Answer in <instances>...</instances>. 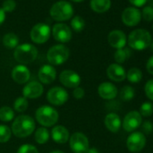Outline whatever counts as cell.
Listing matches in <instances>:
<instances>
[{
  "label": "cell",
  "mask_w": 153,
  "mask_h": 153,
  "mask_svg": "<svg viewBox=\"0 0 153 153\" xmlns=\"http://www.w3.org/2000/svg\"><path fill=\"white\" fill-rule=\"evenodd\" d=\"M35 130L34 120L26 114L17 116L13 123L11 131L13 134L18 138H25L30 136Z\"/></svg>",
  "instance_id": "1"
},
{
  "label": "cell",
  "mask_w": 153,
  "mask_h": 153,
  "mask_svg": "<svg viewBox=\"0 0 153 153\" xmlns=\"http://www.w3.org/2000/svg\"><path fill=\"white\" fill-rule=\"evenodd\" d=\"M128 45L135 51H143L149 47L152 38L145 29H136L132 31L128 36Z\"/></svg>",
  "instance_id": "2"
},
{
  "label": "cell",
  "mask_w": 153,
  "mask_h": 153,
  "mask_svg": "<svg viewBox=\"0 0 153 153\" xmlns=\"http://www.w3.org/2000/svg\"><path fill=\"white\" fill-rule=\"evenodd\" d=\"M38 55V50L36 47L30 43H24L18 45L14 51L15 59L22 65L32 63L35 60Z\"/></svg>",
  "instance_id": "3"
},
{
  "label": "cell",
  "mask_w": 153,
  "mask_h": 153,
  "mask_svg": "<svg viewBox=\"0 0 153 153\" xmlns=\"http://www.w3.org/2000/svg\"><path fill=\"white\" fill-rule=\"evenodd\" d=\"M35 118L43 127H51L59 121V113L52 106L42 105L36 110Z\"/></svg>",
  "instance_id": "4"
},
{
  "label": "cell",
  "mask_w": 153,
  "mask_h": 153,
  "mask_svg": "<svg viewBox=\"0 0 153 153\" xmlns=\"http://www.w3.org/2000/svg\"><path fill=\"white\" fill-rule=\"evenodd\" d=\"M74 14V8L72 5L67 1H59L55 3L50 9V15L51 18L58 22H63L71 19Z\"/></svg>",
  "instance_id": "5"
},
{
  "label": "cell",
  "mask_w": 153,
  "mask_h": 153,
  "mask_svg": "<svg viewBox=\"0 0 153 153\" xmlns=\"http://www.w3.org/2000/svg\"><path fill=\"white\" fill-rule=\"evenodd\" d=\"M69 57V50L63 44H57L49 49L47 59L51 65L59 66L65 63Z\"/></svg>",
  "instance_id": "6"
},
{
  "label": "cell",
  "mask_w": 153,
  "mask_h": 153,
  "mask_svg": "<svg viewBox=\"0 0 153 153\" xmlns=\"http://www.w3.org/2000/svg\"><path fill=\"white\" fill-rule=\"evenodd\" d=\"M69 147L74 153H87L89 149V140L82 132H75L69 137Z\"/></svg>",
  "instance_id": "7"
},
{
  "label": "cell",
  "mask_w": 153,
  "mask_h": 153,
  "mask_svg": "<svg viewBox=\"0 0 153 153\" xmlns=\"http://www.w3.org/2000/svg\"><path fill=\"white\" fill-rule=\"evenodd\" d=\"M30 36L34 43L42 44L51 37V27L46 24L39 23L32 28Z\"/></svg>",
  "instance_id": "8"
},
{
  "label": "cell",
  "mask_w": 153,
  "mask_h": 153,
  "mask_svg": "<svg viewBox=\"0 0 153 153\" xmlns=\"http://www.w3.org/2000/svg\"><path fill=\"white\" fill-rule=\"evenodd\" d=\"M68 99V94L65 88L60 87H54L47 93V100L50 104L60 106L64 105Z\"/></svg>",
  "instance_id": "9"
},
{
  "label": "cell",
  "mask_w": 153,
  "mask_h": 153,
  "mask_svg": "<svg viewBox=\"0 0 153 153\" xmlns=\"http://www.w3.org/2000/svg\"><path fill=\"white\" fill-rule=\"evenodd\" d=\"M146 136L141 131H133L126 140L127 149L131 152H139L146 145Z\"/></svg>",
  "instance_id": "10"
},
{
  "label": "cell",
  "mask_w": 153,
  "mask_h": 153,
  "mask_svg": "<svg viewBox=\"0 0 153 153\" xmlns=\"http://www.w3.org/2000/svg\"><path fill=\"white\" fill-rule=\"evenodd\" d=\"M142 123V116L138 111H131L129 112L123 118L122 123L123 128L127 132L134 131L138 129Z\"/></svg>",
  "instance_id": "11"
},
{
  "label": "cell",
  "mask_w": 153,
  "mask_h": 153,
  "mask_svg": "<svg viewBox=\"0 0 153 153\" xmlns=\"http://www.w3.org/2000/svg\"><path fill=\"white\" fill-rule=\"evenodd\" d=\"M59 78L60 83L68 88H78V87H79L80 82H81L80 76L76 71H73L70 69L63 70L59 74Z\"/></svg>",
  "instance_id": "12"
},
{
  "label": "cell",
  "mask_w": 153,
  "mask_h": 153,
  "mask_svg": "<svg viewBox=\"0 0 153 153\" xmlns=\"http://www.w3.org/2000/svg\"><path fill=\"white\" fill-rule=\"evenodd\" d=\"M141 20V14L140 11L133 7H127L123 10L122 14V21L123 23L129 26L132 27L137 25Z\"/></svg>",
  "instance_id": "13"
},
{
  "label": "cell",
  "mask_w": 153,
  "mask_h": 153,
  "mask_svg": "<svg viewBox=\"0 0 153 153\" xmlns=\"http://www.w3.org/2000/svg\"><path fill=\"white\" fill-rule=\"evenodd\" d=\"M52 35L57 42L61 43L68 42L72 38L71 29L65 24H56L52 28Z\"/></svg>",
  "instance_id": "14"
},
{
  "label": "cell",
  "mask_w": 153,
  "mask_h": 153,
  "mask_svg": "<svg viewBox=\"0 0 153 153\" xmlns=\"http://www.w3.org/2000/svg\"><path fill=\"white\" fill-rule=\"evenodd\" d=\"M57 76V72L55 68L51 64L43 65L40 68L38 71V79L39 80L46 85L51 84Z\"/></svg>",
  "instance_id": "15"
},
{
  "label": "cell",
  "mask_w": 153,
  "mask_h": 153,
  "mask_svg": "<svg viewBox=\"0 0 153 153\" xmlns=\"http://www.w3.org/2000/svg\"><path fill=\"white\" fill-rule=\"evenodd\" d=\"M43 93V87L39 81H30L23 88V95L25 98L35 99Z\"/></svg>",
  "instance_id": "16"
},
{
  "label": "cell",
  "mask_w": 153,
  "mask_h": 153,
  "mask_svg": "<svg viewBox=\"0 0 153 153\" xmlns=\"http://www.w3.org/2000/svg\"><path fill=\"white\" fill-rule=\"evenodd\" d=\"M31 76L30 69L22 64L16 66L12 70V79L17 84H25L29 81Z\"/></svg>",
  "instance_id": "17"
},
{
  "label": "cell",
  "mask_w": 153,
  "mask_h": 153,
  "mask_svg": "<svg viewBox=\"0 0 153 153\" xmlns=\"http://www.w3.org/2000/svg\"><path fill=\"white\" fill-rule=\"evenodd\" d=\"M107 40H108V43L110 44V46H112L113 48L116 50L124 48L127 42L126 35L121 30H114L110 32L108 34Z\"/></svg>",
  "instance_id": "18"
},
{
  "label": "cell",
  "mask_w": 153,
  "mask_h": 153,
  "mask_svg": "<svg viewBox=\"0 0 153 153\" xmlns=\"http://www.w3.org/2000/svg\"><path fill=\"white\" fill-rule=\"evenodd\" d=\"M106 75L111 80L114 82H122L126 79V71L124 68L117 63H113L108 66Z\"/></svg>",
  "instance_id": "19"
},
{
  "label": "cell",
  "mask_w": 153,
  "mask_h": 153,
  "mask_svg": "<svg viewBox=\"0 0 153 153\" xmlns=\"http://www.w3.org/2000/svg\"><path fill=\"white\" fill-rule=\"evenodd\" d=\"M97 92L100 97L105 100L114 99L118 95L117 88L110 82H103L98 86Z\"/></svg>",
  "instance_id": "20"
},
{
  "label": "cell",
  "mask_w": 153,
  "mask_h": 153,
  "mask_svg": "<svg viewBox=\"0 0 153 153\" xmlns=\"http://www.w3.org/2000/svg\"><path fill=\"white\" fill-rule=\"evenodd\" d=\"M51 138L56 143L64 144L69 139L68 130L62 125H56L51 130Z\"/></svg>",
  "instance_id": "21"
},
{
  "label": "cell",
  "mask_w": 153,
  "mask_h": 153,
  "mask_svg": "<svg viewBox=\"0 0 153 153\" xmlns=\"http://www.w3.org/2000/svg\"><path fill=\"white\" fill-rule=\"evenodd\" d=\"M105 125L111 132H117L122 126V120L115 113H109L105 118Z\"/></svg>",
  "instance_id": "22"
},
{
  "label": "cell",
  "mask_w": 153,
  "mask_h": 153,
  "mask_svg": "<svg viewBox=\"0 0 153 153\" xmlns=\"http://www.w3.org/2000/svg\"><path fill=\"white\" fill-rule=\"evenodd\" d=\"M90 7L94 12L103 14L110 9L111 0H91Z\"/></svg>",
  "instance_id": "23"
},
{
  "label": "cell",
  "mask_w": 153,
  "mask_h": 153,
  "mask_svg": "<svg viewBox=\"0 0 153 153\" xmlns=\"http://www.w3.org/2000/svg\"><path fill=\"white\" fill-rule=\"evenodd\" d=\"M50 136H51V133H50L49 130L45 127H41L35 131L34 139L38 144L42 145V144H45L49 140Z\"/></svg>",
  "instance_id": "24"
},
{
  "label": "cell",
  "mask_w": 153,
  "mask_h": 153,
  "mask_svg": "<svg viewBox=\"0 0 153 153\" xmlns=\"http://www.w3.org/2000/svg\"><path fill=\"white\" fill-rule=\"evenodd\" d=\"M3 44L7 49H16L19 44V38L13 33H8L3 37Z\"/></svg>",
  "instance_id": "25"
},
{
  "label": "cell",
  "mask_w": 153,
  "mask_h": 153,
  "mask_svg": "<svg viewBox=\"0 0 153 153\" xmlns=\"http://www.w3.org/2000/svg\"><path fill=\"white\" fill-rule=\"evenodd\" d=\"M126 78L131 83H139L142 79V72L138 68H131L126 73Z\"/></svg>",
  "instance_id": "26"
},
{
  "label": "cell",
  "mask_w": 153,
  "mask_h": 153,
  "mask_svg": "<svg viewBox=\"0 0 153 153\" xmlns=\"http://www.w3.org/2000/svg\"><path fill=\"white\" fill-rule=\"evenodd\" d=\"M131 52L130 51V49L128 48H123V49H119L114 52V60L116 61L117 64H122L123 62L126 61V59H128L131 56Z\"/></svg>",
  "instance_id": "27"
},
{
  "label": "cell",
  "mask_w": 153,
  "mask_h": 153,
  "mask_svg": "<svg viewBox=\"0 0 153 153\" xmlns=\"http://www.w3.org/2000/svg\"><path fill=\"white\" fill-rule=\"evenodd\" d=\"M15 118V111L9 106H3L0 108V121L8 123Z\"/></svg>",
  "instance_id": "28"
},
{
  "label": "cell",
  "mask_w": 153,
  "mask_h": 153,
  "mask_svg": "<svg viewBox=\"0 0 153 153\" xmlns=\"http://www.w3.org/2000/svg\"><path fill=\"white\" fill-rule=\"evenodd\" d=\"M28 105H29V103H28L27 98H25V97H18L15 100L13 109L16 112L24 113L27 110Z\"/></svg>",
  "instance_id": "29"
},
{
  "label": "cell",
  "mask_w": 153,
  "mask_h": 153,
  "mask_svg": "<svg viewBox=\"0 0 153 153\" xmlns=\"http://www.w3.org/2000/svg\"><path fill=\"white\" fill-rule=\"evenodd\" d=\"M70 25H71V28L75 32L79 33V32H81V31L84 30L85 25H86V23H85V20L81 16H75V17L72 18V20L70 22Z\"/></svg>",
  "instance_id": "30"
},
{
  "label": "cell",
  "mask_w": 153,
  "mask_h": 153,
  "mask_svg": "<svg viewBox=\"0 0 153 153\" xmlns=\"http://www.w3.org/2000/svg\"><path fill=\"white\" fill-rule=\"evenodd\" d=\"M135 96V90L131 86H124L120 91V97L123 101H131Z\"/></svg>",
  "instance_id": "31"
},
{
  "label": "cell",
  "mask_w": 153,
  "mask_h": 153,
  "mask_svg": "<svg viewBox=\"0 0 153 153\" xmlns=\"http://www.w3.org/2000/svg\"><path fill=\"white\" fill-rule=\"evenodd\" d=\"M12 135L11 129L5 124H0V143L7 142Z\"/></svg>",
  "instance_id": "32"
},
{
  "label": "cell",
  "mask_w": 153,
  "mask_h": 153,
  "mask_svg": "<svg viewBox=\"0 0 153 153\" xmlns=\"http://www.w3.org/2000/svg\"><path fill=\"white\" fill-rule=\"evenodd\" d=\"M141 116L143 117H149L153 114V104L151 102H144L140 107V112Z\"/></svg>",
  "instance_id": "33"
},
{
  "label": "cell",
  "mask_w": 153,
  "mask_h": 153,
  "mask_svg": "<svg viewBox=\"0 0 153 153\" xmlns=\"http://www.w3.org/2000/svg\"><path fill=\"white\" fill-rule=\"evenodd\" d=\"M142 18L146 22H151L153 21V7H150L149 6L145 7L142 9V12L140 13Z\"/></svg>",
  "instance_id": "34"
},
{
  "label": "cell",
  "mask_w": 153,
  "mask_h": 153,
  "mask_svg": "<svg viewBox=\"0 0 153 153\" xmlns=\"http://www.w3.org/2000/svg\"><path fill=\"white\" fill-rule=\"evenodd\" d=\"M16 7V2L15 0H5L2 5V9L5 13H11Z\"/></svg>",
  "instance_id": "35"
},
{
  "label": "cell",
  "mask_w": 153,
  "mask_h": 153,
  "mask_svg": "<svg viewBox=\"0 0 153 153\" xmlns=\"http://www.w3.org/2000/svg\"><path fill=\"white\" fill-rule=\"evenodd\" d=\"M17 153H39V151L37 148L32 144H24L18 149Z\"/></svg>",
  "instance_id": "36"
},
{
  "label": "cell",
  "mask_w": 153,
  "mask_h": 153,
  "mask_svg": "<svg viewBox=\"0 0 153 153\" xmlns=\"http://www.w3.org/2000/svg\"><path fill=\"white\" fill-rule=\"evenodd\" d=\"M144 92L146 97L150 101H153V79H149L146 82L144 87Z\"/></svg>",
  "instance_id": "37"
},
{
  "label": "cell",
  "mask_w": 153,
  "mask_h": 153,
  "mask_svg": "<svg viewBox=\"0 0 153 153\" xmlns=\"http://www.w3.org/2000/svg\"><path fill=\"white\" fill-rule=\"evenodd\" d=\"M141 132L144 134H150L153 131V123L150 121H145L141 123Z\"/></svg>",
  "instance_id": "38"
},
{
  "label": "cell",
  "mask_w": 153,
  "mask_h": 153,
  "mask_svg": "<svg viewBox=\"0 0 153 153\" xmlns=\"http://www.w3.org/2000/svg\"><path fill=\"white\" fill-rule=\"evenodd\" d=\"M73 97L76 99H82L85 97V90L83 88L78 87V88H75L73 90Z\"/></svg>",
  "instance_id": "39"
},
{
  "label": "cell",
  "mask_w": 153,
  "mask_h": 153,
  "mask_svg": "<svg viewBox=\"0 0 153 153\" xmlns=\"http://www.w3.org/2000/svg\"><path fill=\"white\" fill-rule=\"evenodd\" d=\"M146 69L149 74L153 75V55L148 59L146 63Z\"/></svg>",
  "instance_id": "40"
},
{
  "label": "cell",
  "mask_w": 153,
  "mask_h": 153,
  "mask_svg": "<svg viewBox=\"0 0 153 153\" xmlns=\"http://www.w3.org/2000/svg\"><path fill=\"white\" fill-rule=\"evenodd\" d=\"M129 2L134 7H143L148 2V0H129Z\"/></svg>",
  "instance_id": "41"
},
{
  "label": "cell",
  "mask_w": 153,
  "mask_h": 153,
  "mask_svg": "<svg viewBox=\"0 0 153 153\" xmlns=\"http://www.w3.org/2000/svg\"><path fill=\"white\" fill-rule=\"evenodd\" d=\"M5 19H6V13L2 9V7H0V25L5 22Z\"/></svg>",
  "instance_id": "42"
},
{
  "label": "cell",
  "mask_w": 153,
  "mask_h": 153,
  "mask_svg": "<svg viewBox=\"0 0 153 153\" xmlns=\"http://www.w3.org/2000/svg\"><path fill=\"white\" fill-rule=\"evenodd\" d=\"M87 153H100V152L97 148H89Z\"/></svg>",
  "instance_id": "43"
},
{
  "label": "cell",
  "mask_w": 153,
  "mask_h": 153,
  "mask_svg": "<svg viewBox=\"0 0 153 153\" xmlns=\"http://www.w3.org/2000/svg\"><path fill=\"white\" fill-rule=\"evenodd\" d=\"M149 5V7H153V0H148V2H147Z\"/></svg>",
  "instance_id": "44"
},
{
  "label": "cell",
  "mask_w": 153,
  "mask_h": 153,
  "mask_svg": "<svg viewBox=\"0 0 153 153\" xmlns=\"http://www.w3.org/2000/svg\"><path fill=\"white\" fill-rule=\"evenodd\" d=\"M51 153H64L62 150H59V149H56V150H53V151H51Z\"/></svg>",
  "instance_id": "45"
},
{
  "label": "cell",
  "mask_w": 153,
  "mask_h": 153,
  "mask_svg": "<svg viewBox=\"0 0 153 153\" xmlns=\"http://www.w3.org/2000/svg\"><path fill=\"white\" fill-rule=\"evenodd\" d=\"M71 1H73V2H76V3H79V2H82V1H84V0H71Z\"/></svg>",
  "instance_id": "46"
},
{
  "label": "cell",
  "mask_w": 153,
  "mask_h": 153,
  "mask_svg": "<svg viewBox=\"0 0 153 153\" xmlns=\"http://www.w3.org/2000/svg\"><path fill=\"white\" fill-rule=\"evenodd\" d=\"M149 47H150V49H151V51H153V42H151V43H150V45H149Z\"/></svg>",
  "instance_id": "47"
}]
</instances>
